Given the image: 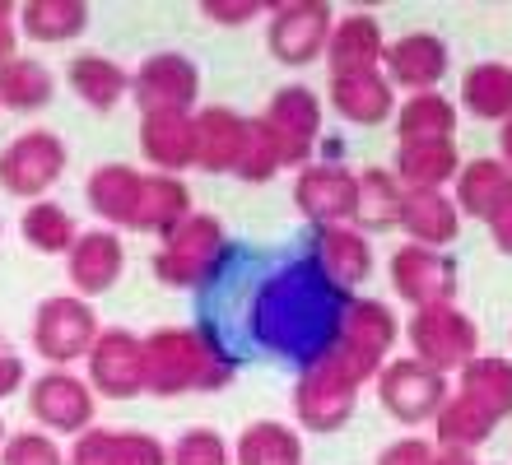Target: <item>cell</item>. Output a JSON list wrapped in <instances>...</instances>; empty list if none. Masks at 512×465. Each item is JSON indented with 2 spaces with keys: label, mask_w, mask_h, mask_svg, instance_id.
<instances>
[{
  "label": "cell",
  "mask_w": 512,
  "mask_h": 465,
  "mask_svg": "<svg viewBox=\"0 0 512 465\" xmlns=\"http://www.w3.org/2000/svg\"><path fill=\"white\" fill-rule=\"evenodd\" d=\"M354 293L326 279L312 256H289L252 284L243 303L247 349H261L270 359L294 363L298 372L312 368L336 345L345 307Z\"/></svg>",
  "instance_id": "1"
},
{
  "label": "cell",
  "mask_w": 512,
  "mask_h": 465,
  "mask_svg": "<svg viewBox=\"0 0 512 465\" xmlns=\"http://www.w3.org/2000/svg\"><path fill=\"white\" fill-rule=\"evenodd\" d=\"M238 377V359L215 349L196 326H163L145 335V391L149 396H187L224 391Z\"/></svg>",
  "instance_id": "2"
},
{
  "label": "cell",
  "mask_w": 512,
  "mask_h": 465,
  "mask_svg": "<svg viewBox=\"0 0 512 465\" xmlns=\"http://www.w3.org/2000/svg\"><path fill=\"white\" fill-rule=\"evenodd\" d=\"M396 340H401V321H396V312H391L382 298H359V293H354L350 307H345V321H340L336 345L326 349L312 368L331 372L336 382H345V386L359 391V386L373 382V377L382 372V363L391 359Z\"/></svg>",
  "instance_id": "3"
},
{
  "label": "cell",
  "mask_w": 512,
  "mask_h": 465,
  "mask_svg": "<svg viewBox=\"0 0 512 465\" xmlns=\"http://www.w3.org/2000/svg\"><path fill=\"white\" fill-rule=\"evenodd\" d=\"M229 261V233L215 214H187L154 252V275L168 289H205Z\"/></svg>",
  "instance_id": "4"
},
{
  "label": "cell",
  "mask_w": 512,
  "mask_h": 465,
  "mask_svg": "<svg viewBox=\"0 0 512 465\" xmlns=\"http://www.w3.org/2000/svg\"><path fill=\"white\" fill-rule=\"evenodd\" d=\"M98 335H103V326H98L94 303H89V298H75V293H56V298L38 303L28 340L38 349V359L75 363V359H89V349H94Z\"/></svg>",
  "instance_id": "5"
},
{
  "label": "cell",
  "mask_w": 512,
  "mask_h": 465,
  "mask_svg": "<svg viewBox=\"0 0 512 465\" xmlns=\"http://www.w3.org/2000/svg\"><path fill=\"white\" fill-rule=\"evenodd\" d=\"M410 349H415L419 363H429L447 377V372H461L480 354V326L457 303L419 307L410 317Z\"/></svg>",
  "instance_id": "6"
},
{
  "label": "cell",
  "mask_w": 512,
  "mask_h": 465,
  "mask_svg": "<svg viewBox=\"0 0 512 465\" xmlns=\"http://www.w3.org/2000/svg\"><path fill=\"white\" fill-rule=\"evenodd\" d=\"M447 396H452V391H447V377L438 368H429V363H419L415 354H410V359H387L378 372L382 410L405 428L433 424Z\"/></svg>",
  "instance_id": "7"
},
{
  "label": "cell",
  "mask_w": 512,
  "mask_h": 465,
  "mask_svg": "<svg viewBox=\"0 0 512 465\" xmlns=\"http://www.w3.org/2000/svg\"><path fill=\"white\" fill-rule=\"evenodd\" d=\"M66 163V140L56 131H24L0 149V186L33 205L66 177Z\"/></svg>",
  "instance_id": "8"
},
{
  "label": "cell",
  "mask_w": 512,
  "mask_h": 465,
  "mask_svg": "<svg viewBox=\"0 0 512 465\" xmlns=\"http://www.w3.org/2000/svg\"><path fill=\"white\" fill-rule=\"evenodd\" d=\"M131 98L140 107V117H163V112L191 117V107L201 98V70L182 52H154L135 66Z\"/></svg>",
  "instance_id": "9"
},
{
  "label": "cell",
  "mask_w": 512,
  "mask_h": 465,
  "mask_svg": "<svg viewBox=\"0 0 512 465\" xmlns=\"http://www.w3.org/2000/svg\"><path fill=\"white\" fill-rule=\"evenodd\" d=\"M336 14L326 0H280L270 5V24H266V42L270 56L280 66H312L317 56H326Z\"/></svg>",
  "instance_id": "10"
},
{
  "label": "cell",
  "mask_w": 512,
  "mask_h": 465,
  "mask_svg": "<svg viewBox=\"0 0 512 465\" xmlns=\"http://www.w3.org/2000/svg\"><path fill=\"white\" fill-rule=\"evenodd\" d=\"M24 405L47 433H66V438H80L84 428H94V414H98L94 386L66 368H52L42 372L38 382H28Z\"/></svg>",
  "instance_id": "11"
},
{
  "label": "cell",
  "mask_w": 512,
  "mask_h": 465,
  "mask_svg": "<svg viewBox=\"0 0 512 465\" xmlns=\"http://www.w3.org/2000/svg\"><path fill=\"white\" fill-rule=\"evenodd\" d=\"M391 289L401 293L405 303L415 307H443V303H457V284H461V270L457 261L447 252H433V247H415L405 242L391 252Z\"/></svg>",
  "instance_id": "12"
},
{
  "label": "cell",
  "mask_w": 512,
  "mask_h": 465,
  "mask_svg": "<svg viewBox=\"0 0 512 465\" xmlns=\"http://www.w3.org/2000/svg\"><path fill=\"white\" fill-rule=\"evenodd\" d=\"M294 205L312 228L354 224L359 214V173L345 163H308L294 177Z\"/></svg>",
  "instance_id": "13"
},
{
  "label": "cell",
  "mask_w": 512,
  "mask_h": 465,
  "mask_svg": "<svg viewBox=\"0 0 512 465\" xmlns=\"http://www.w3.org/2000/svg\"><path fill=\"white\" fill-rule=\"evenodd\" d=\"M261 117L280 140L284 168H308L312 145L322 135V98L308 84H284V89H275V98H270Z\"/></svg>",
  "instance_id": "14"
},
{
  "label": "cell",
  "mask_w": 512,
  "mask_h": 465,
  "mask_svg": "<svg viewBox=\"0 0 512 465\" xmlns=\"http://www.w3.org/2000/svg\"><path fill=\"white\" fill-rule=\"evenodd\" d=\"M89 377L94 396L108 400H131L145 396V340L131 331H103L89 349Z\"/></svg>",
  "instance_id": "15"
},
{
  "label": "cell",
  "mask_w": 512,
  "mask_h": 465,
  "mask_svg": "<svg viewBox=\"0 0 512 465\" xmlns=\"http://www.w3.org/2000/svg\"><path fill=\"white\" fill-rule=\"evenodd\" d=\"M382 75L391 80V89L405 93H433L447 75V42L438 33H401V38L387 42L382 52Z\"/></svg>",
  "instance_id": "16"
},
{
  "label": "cell",
  "mask_w": 512,
  "mask_h": 465,
  "mask_svg": "<svg viewBox=\"0 0 512 465\" xmlns=\"http://www.w3.org/2000/svg\"><path fill=\"white\" fill-rule=\"evenodd\" d=\"M126 270V247L112 228H89L75 238V247L66 252V279L75 298H98L108 293Z\"/></svg>",
  "instance_id": "17"
},
{
  "label": "cell",
  "mask_w": 512,
  "mask_h": 465,
  "mask_svg": "<svg viewBox=\"0 0 512 465\" xmlns=\"http://www.w3.org/2000/svg\"><path fill=\"white\" fill-rule=\"evenodd\" d=\"M294 414L298 424L308 428V433H336L354 419V405H359V391L345 382H336L331 372L322 368H303L294 382Z\"/></svg>",
  "instance_id": "18"
},
{
  "label": "cell",
  "mask_w": 512,
  "mask_h": 465,
  "mask_svg": "<svg viewBox=\"0 0 512 465\" xmlns=\"http://www.w3.org/2000/svg\"><path fill=\"white\" fill-rule=\"evenodd\" d=\"M70 465H168V447L140 428H84L66 456Z\"/></svg>",
  "instance_id": "19"
},
{
  "label": "cell",
  "mask_w": 512,
  "mask_h": 465,
  "mask_svg": "<svg viewBox=\"0 0 512 465\" xmlns=\"http://www.w3.org/2000/svg\"><path fill=\"white\" fill-rule=\"evenodd\" d=\"M312 261L326 270L331 284H340L345 293H354L373 275V247L354 224H331V228H312Z\"/></svg>",
  "instance_id": "20"
},
{
  "label": "cell",
  "mask_w": 512,
  "mask_h": 465,
  "mask_svg": "<svg viewBox=\"0 0 512 465\" xmlns=\"http://www.w3.org/2000/svg\"><path fill=\"white\" fill-rule=\"evenodd\" d=\"M331 107L354 126H382L387 117H396V89L382 70L331 75Z\"/></svg>",
  "instance_id": "21"
},
{
  "label": "cell",
  "mask_w": 512,
  "mask_h": 465,
  "mask_svg": "<svg viewBox=\"0 0 512 465\" xmlns=\"http://www.w3.org/2000/svg\"><path fill=\"white\" fill-rule=\"evenodd\" d=\"M382 52H387V38H382V24L373 14L354 10L340 14L336 28H331V42H326V66L331 75H350V70H378Z\"/></svg>",
  "instance_id": "22"
},
{
  "label": "cell",
  "mask_w": 512,
  "mask_h": 465,
  "mask_svg": "<svg viewBox=\"0 0 512 465\" xmlns=\"http://www.w3.org/2000/svg\"><path fill=\"white\" fill-rule=\"evenodd\" d=\"M415 247H447L461 238V210L447 191H405L401 196V224Z\"/></svg>",
  "instance_id": "23"
},
{
  "label": "cell",
  "mask_w": 512,
  "mask_h": 465,
  "mask_svg": "<svg viewBox=\"0 0 512 465\" xmlns=\"http://www.w3.org/2000/svg\"><path fill=\"white\" fill-rule=\"evenodd\" d=\"M196 121V168L205 173H233L238 154H243V135H247V117L233 107H201L191 112Z\"/></svg>",
  "instance_id": "24"
},
{
  "label": "cell",
  "mask_w": 512,
  "mask_h": 465,
  "mask_svg": "<svg viewBox=\"0 0 512 465\" xmlns=\"http://www.w3.org/2000/svg\"><path fill=\"white\" fill-rule=\"evenodd\" d=\"M391 173L405 191H447V182H457L461 154L457 140H419V145H396V163Z\"/></svg>",
  "instance_id": "25"
},
{
  "label": "cell",
  "mask_w": 512,
  "mask_h": 465,
  "mask_svg": "<svg viewBox=\"0 0 512 465\" xmlns=\"http://www.w3.org/2000/svg\"><path fill=\"white\" fill-rule=\"evenodd\" d=\"M140 186H145V173L131 168V163H103L89 173V186H84V196H89V210L117 228H131L135 224V205H140Z\"/></svg>",
  "instance_id": "26"
},
{
  "label": "cell",
  "mask_w": 512,
  "mask_h": 465,
  "mask_svg": "<svg viewBox=\"0 0 512 465\" xmlns=\"http://www.w3.org/2000/svg\"><path fill=\"white\" fill-rule=\"evenodd\" d=\"M140 154L168 177L182 168H196V121L177 117V112L140 117Z\"/></svg>",
  "instance_id": "27"
},
{
  "label": "cell",
  "mask_w": 512,
  "mask_h": 465,
  "mask_svg": "<svg viewBox=\"0 0 512 465\" xmlns=\"http://www.w3.org/2000/svg\"><path fill=\"white\" fill-rule=\"evenodd\" d=\"M512 196V168L503 159H471L461 163L457 173V210L461 219L471 214V219H480V224H489L494 219V210H499L503 200Z\"/></svg>",
  "instance_id": "28"
},
{
  "label": "cell",
  "mask_w": 512,
  "mask_h": 465,
  "mask_svg": "<svg viewBox=\"0 0 512 465\" xmlns=\"http://www.w3.org/2000/svg\"><path fill=\"white\" fill-rule=\"evenodd\" d=\"M187 214H196V205H191V186L182 182V177H168V173H154L145 177V186H140V205H135V233H159V238H168Z\"/></svg>",
  "instance_id": "29"
},
{
  "label": "cell",
  "mask_w": 512,
  "mask_h": 465,
  "mask_svg": "<svg viewBox=\"0 0 512 465\" xmlns=\"http://www.w3.org/2000/svg\"><path fill=\"white\" fill-rule=\"evenodd\" d=\"M66 84L75 89L84 107L94 112H112L122 107V98L131 93V75H126L112 56H98V52H80L75 61L66 66Z\"/></svg>",
  "instance_id": "30"
},
{
  "label": "cell",
  "mask_w": 512,
  "mask_h": 465,
  "mask_svg": "<svg viewBox=\"0 0 512 465\" xmlns=\"http://www.w3.org/2000/svg\"><path fill=\"white\" fill-rule=\"evenodd\" d=\"M461 107L475 121H512V66L508 61H480L461 75Z\"/></svg>",
  "instance_id": "31"
},
{
  "label": "cell",
  "mask_w": 512,
  "mask_h": 465,
  "mask_svg": "<svg viewBox=\"0 0 512 465\" xmlns=\"http://www.w3.org/2000/svg\"><path fill=\"white\" fill-rule=\"evenodd\" d=\"M396 140L419 145V140H457V103H447L443 93H410L396 103Z\"/></svg>",
  "instance_id": "32"
},
{
  "label": "cell",
  "mask_w": 512,
  "mask_h": 465,
  "mask_svg": "<svg viewBox=\"0 0 512 465\" xmlns=\"http://www.w3.org/2000/svg\"><path fill=\"white\" fill-rule=\"evenodd\" d=\"M494 428H499V419H494L480 400L452 391V396L443 400L438 419H433V438H438V447H461V452H475V447H485V442L494 438Z\"/></svg>",
  "instance_id": "33"
},
{
  "label": "cell",
  "mask_w": 512,
  "mask_h": 465,
  "mask_svg": "<svg viewBox=\"0 0 512 465\" xmlns=\"http://www.w3.org/2000/svg\"><path fill=\"white\" fill-rule=\"evenodd\" d=\"M233 465H303V438L280 419H256L238 433Z\"/></svg>",
  "instance_id": "34"
},
{
  "label": "cell",
  "mask_w": 512,
  "mask_h": 465,
  "mask_svg": "<svg viewBox=\"0 0 512 465\" xmlns=\"http://www.w3.org/2000/svg\"><path fill=\"white\" fill-rule=\"evenodd\" d=\"M89 28V5L84 0H28L19 5V33L33 42H70Z\"/></svg>",
  "instance_id": "35"
},
{
  "label": "cell",
  "mask_w": 512,
  "mask_h": 465,
  "mask_svg": "<svg viewBox=\"0 0 512 465\" xmlns=\"http://www.w3.org/2000/svg\"><path fill=\"white\" fill-rule=\"evenodd\" d=\"M457 391L461 396L480 400L494 419H512V359L499 354H475L466 368L457 372Z\"/></svg>",
  "instance_id": "36"
},
{
  "label": "cell",
  "mask_w": 512,
  "mask_h": 465,
  "mask_svg": "<svg viewBox=\"0 0 512 465\" xmlns=\"http://www.w3.org/2000/svg\"><path fill=\"white\" fill-rule=\"evenodd\" d=\"M56 98V75L33 56H10L0 66V107L10 112H42Z\"/></svg>",
  "instance_id": "37"
},
{
  "label": "cell",
  "mask_w": 512,
  "mask_h": 465,
  "mask_svg": "<svg viewBox=\"0 0 512 465\" xmlns=\"http://www.w3.org/2000/svg\"><path fill=\"white\" fill-rule=\"evenodd\" d=\"M401 196L405 186L396 182V173L387 168H364L359 173V214H354V228L359 233H387V228L401 224Z\"/></svg>",
  "instance_id": "38"
},
{
  "label": "cell",
  "mask_w": 512,
  "mask_h": 465,
  "mask_svg": "<svg viewBox=\"0 0 512 465\" xmlns=\"http://www.w3.org/2000/svg\"><path fill=\"white\" fill-rule=\"evenodd\" d=\"M19 233L33 252L42 256H66L75 247V219L66 214V205H56V200H33L24 214H19Z\"/></svg>",
  "instance_id": "39"
},
{
  "label": "cell",
  "mask_w": 512,
  "mask_h": 465,
  "mask_svg": "<svg viewBox=\"0 0 512 465\" xmlns=\"http://www.w3.org/2000/svg\"><path fill=\"white\" fill-rule=\"evenodd\" d=\"M284 168V154H280V140L275 131L266 126V117H247V135H243V154H238V168L233 177L243 182H270V177Z\"/></svg>",
  "instance_id": "40"
},
{
  "label": "cell",
  "mask_w": 512,
  "mask_h": 465,
  "mask_svg": "<svg viewBox=\"0 0 512 465\" xmlns=\"http://www.w3.org/2000/svg\"><path fill=\"white\" fill-rule=\"evenodd\" d=\"M168 465H233V447L215 428L196 424L168 447Z\"/></svg>",
  "instance_id": "41"
},
{
  "label": "cell",
  "mask_w": 512,
  "mask_h": 465,
  "mask_svg": "<svg viewBox=\"0 0 512 465\" xmlns=\"http://www.w3.org/2000/svg\"><path fill=\"white\" fill-rule=\"evenodd\" d=\"M0 465H70V461L47 433H33V428H28V433H10V438H5Z\"/></svg>",
  "instance_id": "42"
},
{
  "label": "cell",
  "mask_w": 512,
  "mask_h": 465,
  "mask_svg": "<svg viewBox=\"0 0 512 465\" xmlns=\"http://www.w3.org/2000/svg\"><path fill=\"white\" fill-rule=\"evenodd\" d=\"M201 14L224 28H243V24H252V19H261V5H256V0H205Z\"/></svg>",
  "instance_id": "43"
},
{
  "label": "cell",
  "mask_w": 512,
  "mask_h": 465,
  "mask_svg": "<svg viewBox=\"0 0 512 465\" xmlns=\"http://www.w3.org/2000/svg\"><path fill=\"white\" fill-rule=\"evenodd\" d=\"M433 442H424V438H396L391 447H382V456H378V465H433Z\"/></svg>",
  "instance_id": "44"
},
{
  "label": "cell",
  "mask_w": 512,
  "mask_h": 465,
  "mask_svg": "<svg viewBox=\"0 0 512 465\" xmlns=\"http://www.w3.org/2000/svg\"><path fill=\"white\" fill-rule=\"evenodd\" d=\"M24 377H28V368H24V359H19V349L0 335V400L14 396V391L24 386Z\"/></svg>",
  "instance_id": "45"
},
{
  "label": "cell",
  "mask_w": 512,
  "mask_h": 465,
  "mask_svg": "<svg viewBox=\"0 0 512 465\" xmlns=\"http://www.w3.org/2000/svg\"><path fill=\"white\" fill-rule=\"evenodd\" d=\"M14 47H19V5H5V0H0V66H5L10 56H19Z\"/></svg>",
  "instance_id": "46"
},
{
  "label": "cell",
  "mask_w": 512,
  "mask_h": 465,
  "mask_svg": "<svg viewBox=\"0 0 512 465\" xmlns=\"http://www.w3.org/2000/svg\"><path fill=\"white\" fill-rule=\"evenodd\" d=\"M485 228H489V238H494V247H499L503 256H512V196L494 210V219H489Z\"/></svg>",
  "instance_id": "47"
},
{
  "label": "cell",
  "mask_w": 512,
  "mask_h": 465,
  "mask_svg": "<svg viewBox=\"0 0 512 465\" xmlns=\"http://www.w3.org/2000/svg\"><path fill=\"white\" fill-rule=\"evenodd\" d=\"M433 465H480V461H475V452H461V447H438Z\"/></svg>",
  "instance_id": "48"
},
{
  "label": "cell",
  "mask_w": 512,
  "mask_h": 465,
  "mask_svg": "<svg viewBox=\"0 0 512 465\" xmlns=\"http://www.w3.org/2000/svg\"><path fill=\"white\" fill-rule=\"evenodd\" d=\"M499 159L512 168V121H503L499 126Z\"/></svg>",
  "instance_id": "49"
},
{
  "label": "cell",
  "mask_w": 512,
  "mask_h": 465,
  "mask_svg": "<svg viewBox=\"0 0 512 465\" xmlns=\"http://www.w3.org/2000/svg\"><path fill=\"white\" fill-rule=\"evenodd\" d=\"M5 438H10V433H5V419H0V447H5Z\"/></svg>",
  "instance_id": "50"
},
{
  "label": "cell",
  "mask_w": 512,
  "mask_h": 465,
  "mask_svg": "<svg viewBox=\"0 0 512 465\" xmlns=\"http://www.w3.org/2000/svg\"><path fill=\"white\" fill-rule=\"evenodd\" d=\"M0 233H5V228H0Z\"/></svg>",
  "instance_id": "51"
}]
</instances>
